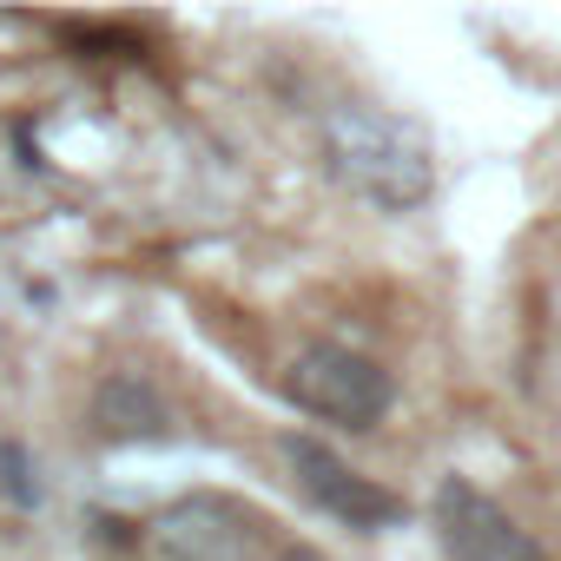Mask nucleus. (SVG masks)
<instances>
[{
  "label": "nucleus",
  "mask_w": 561,
  "mask_h": 561,
  "mask_svg": "<svg viewBox=\"0 0 561 561\" xmlns=\"http://www.w3.org/2000/svg\"><path fill=\"white\" fill-rule=\"evenodd\" d=\"M324 165H331L337 185H351L377 211H410L436 185L430 146L397 113H383L370 100H337L324 113Z\"/></svg>",
  "instance_id": "nucleus-1"
},
{
  "label": "nucleus",
  "mask_w": 561,
  "mask_h": 561,
  "mask_svg": "<svg viewBox=\"0 0 561 561\" xmlns=\"http://www.w3.org/2000/svg\"><path fill=\"white\" fill-rule=\"evenodd\" d=\"M285 397L324 423H344V430H377L397 403V377L351 351V344H305L291 364H285Z\"/></svg>",
  "instance_id": "nucleus-2"
},
{
  "label": "nucleus",
  "mask_w": 561,
  "mask_h": 561,
  "mask_svg": "<svg viewBox=\"0 0 561 561\" xmlns=\"http://www.w3.org/2000/svg\"><path fill=\"white\" fill-rule=\"evenodd\" d=\"M159 561H285L271 522L231 495H185L152 515Z\"/></svg>",
  "instance_id": "nucleus-3"
},
{
  "label": "nucleus",
  "mask_w": 561,
  "mask_h": 561,
  "mask_svg": "<svg viewBox=\"0 0 561 561\" xmlns=\"http://www.w3.org/2000/svg\"><path fill=\"white\" fill-rule=\"evenodd\" d=\"M285 469H291V482H298L324 515H337V522L357 528V535H377V528L403 522V495L383 489L377 476L351 469V462H344L337 449H324L318 436H285Z\"/></svg>",
  "instance_id": "nucleus-4"
},
{
  "label": "nucleus",
  "mask_w": 561,
  "mask_h": 561,
  "mask_svg": "<svg viewBox=\"0 0 561 561\" xmlns=\"http://www.w3.org/2000/svg\"><path fill=\"white\" fill-rule=\"evenodd\" d=\"M430 515H436V541H443L449 561H548L541 541H535L495 495H482V489L462 482V476L436 482Z\"/></svg>",
  "instance_id": "nucleus-5"
},
{
  "label": "nucleus",
  "mask_w": 561,
  "mask_h": 561,
  "mask_svg": "<svg viewBox=\"0 0 561 561\" xmlns=\"http://www.w3.org/2000/svg\"><path fill=\"white\" fill-rule=\"evenodd\" d=\"M172 403H165V390L152 383V377H139V370H113V377H100V390H93V430L106 436V443H159V436H172Z\"/></svg>",
  "instance_id": "nucleus-6"
}]
</instances>
